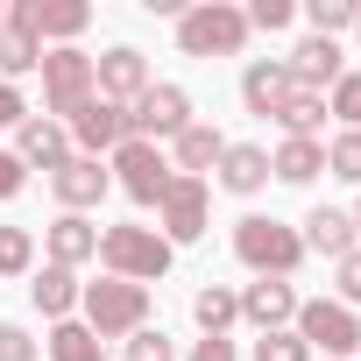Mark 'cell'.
<instances>
[{"mask_svg":"<svg viewBox=\"0 0 361 361\" xmlns=\"http://www.w3.org/2000/svg\"><path fill=\"white\" fill-rule=\"evenodd\" d=\"M85 99H92V57H85L78 43L43 50V114H50V121H71Z\"/></svg>","mask_w":361,"mask_h":361,"instance_id":"6","label":"cell"},{"mask_svg":"<svg viewBox=\"0 0 361 361\" xmlns=\"http://www.w3.org/2000/svg\"><path fill=\"white\" fill-rule=\"evenodd\" d=\"M185 128H192V92L185 85H149L128 106V135L135 142H177Z\"/></svg>","mask_w":361,"mask_h":361,"instance_id":"8","label":"cell"},{"mask_svg":"<svg viewBox=\"0 0 361 361\" xmlns=\"http://www.w3.org/2000/svg\"><path fill=\"white\" fill-rule=\"evenodd\" d=\"M192 319L206 326V340H227V326L241 319V298H234L227 283H206V290L192 298Z\"/></svg>","mask_w":361,"mask_h":361,"instance_id":"24","label":"cell"},{"mask_svg":"<svg viewBox=\"0 0 361 361\" xmlns=\"http://www.w3.org/2000/svg\"><path fill=\"white\" fill-rule=\"evenodd\" d=\"M22 185H29L22 156H15V149H0V206H8V199H22Z\"/></svg>","mask_w":361,"mask_h":361,"instance_id":"37","label":"cell"},{"mask_svg":"<svg viewBox=\"0 0 361 361\" xmlns=\"http://www.w3.org/2000/svg\"><path fill=\"white\" fill-rule=\"evenodd\" d=\"M43 347H50V361H106V347L92 340V326H85V319H57Z\"/></svg>","mask_w":361,"mask_h":361,"instance_id":"25","label":"cell"},{"mask_svg":"<svg viewBox=\"0 0 361 361\" xmlns=\"http://www.w3.org/2000/svg\"><path fill=\"white\" fill-rule=\"evenodd\" d=\"M78 290H85V283H78V269H57V262H43V269H36V283H29V298H36V312H43V319H71V312H78Z\"/></svg>","mask_w":361,"mask_h":361,"instance_id":"22","label":"cell"},{"mask_svg":"<svg viewBox=\"0 0 361 361\" xmlns=\"http://www.w3.org/2000/svg\"><path fill=\"white\" fill-rule=\"evenodd\" d=\"M0 29H8V8H0Z\"/></svg>","mask_w":361,"mask_h":361,"instance_id":"41","label":"cell"},{"mask_svg":"<svg viewBox=\"0 0 361 361\" xmlns=\"http://www.w3.org/2000/svg\"><path fill=\"white\" fill-rule=\"evenodd\" d=\"M354 234H361V199H354Z\"/></svg>","mask_w":361,"mask_h":361,"instance_id":"40","label":"cell"},{"mask_svg":"<svg viewBox=\"0 0 361 361\" xmlns=\"http://www.w3.org/2000/svg\"><path fill=\"white\" fill-rule=\"evenodd\" d=\"M78 312H85V326H92L99 347L106 340H135L149 326V290L142 283H121V276H99V283L78 290Z\"/></svg>","mask_w":361,"mask_h":361,"instance_id":"2","label":"cell"},{"mask_svg":"<svg viewBox=\"0 0 361 361\" xmlns=\"http://www.w3.org/2000/svg\"><path fill=\"white\" fill-rule=\"evenodd\" d=\"M326 170L347 177V185H361V135H354V128H340V135L326 142Z\"/></svg>","mask_w":361,"mask_h":361,"instance_id":"30","label":"cell"},{"mask_svg":"<svg viewBox=\"0 0 361 361\" xmlns=\"http://www.w3.org/2000/svg\"><path fill=\"white\" fill-rule=\"evenodd\" d=\"M283 71H290V85H305V92H333V85L347 78V57H340V43L305 36V43L283 57Z\"/></svg>","mask_w":361,"mask_h":361,"instance_id":"15","label":"cell"},{"mask_svg":"<svg viewBox=\"0 0 361 361\" xmlns=\"http://www.w3.org/2000/svg\"><path fill=\"white\" fill-rule=\"evenodd\" d=\"M36 269V234L29 227H0V276H29Z\"/></svg>","mask_w":361,"mask_h":361,"instance_id":"29","label":"cell"},{"mask_svg":"<svg viewBox=\"0 0 361 361\" xmlns=\"http://www.w3.org/2000/svg\"><path fill=\"white\" fill-rule=\"evenodd\" d=\"M354 15H361V0H305V22H312V36H340V29H354Z\"/></svg>","mask_w":361,"mask_h":361,"instance_id":"28","label":"cell"},{"mask_svg":"<svg viewBox=\"0 0 361 361\" xmlns=\"http://www.w3.org/2000/svg\"><path fill=\"white\" fill-rule=\"evenodd\" d=\"M290 333L312 347V361H319V354H326V361H347V354H361V319H354L340 298H312V305H298Z\"/></svg>","mask_w":361,"mask_h":361,"instance_id":"5","label":"cell"},{"mask_svg":"<svg viewBox=\"0 0 361 361\" xmlns=\"http://www.w3.org/2000/svg\"><path fill=\"white\" fill-rule=\"evenodd\" d=\"M149 85H156V78H149V57H142L135 43H114L106 57H92V92H99V99H114V106H135Z\"/></svg>","mask_w":361,"mask_h":361,"instance_id":"11","label":"cell"},{"mask_svg":"<svg viewBox=\"0 0 361 361\" xmlns=\"http://www.w3.org/2000/svg\"><path fill=\"white\" fill-rule=\"evenodd\" d=\"M185 361H234V340H199Z\"/></svg>","mask_w":361,"mask_h":361,"instance_id":"39","label":"cell"},{"mask_svg":"<svg viewBox=\"0 0 361 361\" xmlns=\"http://www.w3.org/2000/svg\"><path fill=\"white\" fill-rule=\"evenodd\" d=\"M85 22H92L85 0H15V8H8V29H22L36 43H57V50L71 36H85Z\"/></svg>","mask_w":361,"mask_h":361,"instance_id":"10","label":"cell"},{"mask_svg":"<svg viewBox=\"0 0 361 361\" xmlns=\"http://www.w3.org/2000/svg\"><path fill=\"white\" fill-rule=\"evenodd\" d=\"M106 185H114V170H106L99 156H78V149L50 170V192H57V206H64V213H92V206L106 199Z\"/></svg>","mask_w":361,"mask_h":361,"instance_id":"13","label":"cell"},{"mask_svg":"<svg viewBox=\"0 0 361 361\" xmlns=\"http://www.w3.org/2000/svg\"><path fill=\"white\" fill-rule=\"evenodd\" d=\"M234 255L255 269V276H298V262H305V241H298V227H283L276 213H248V220H234Z\"/></svg>","mask_w":361,"mask_h":361,"instance_id":"3","label":"cell"},{"mask_svg":"<svg viewBox=\"0 0 361 361\" xmlns=\"http://www.w3.org/2000/svg\"><path fill=\"white\" fill-rule=\"evenodd\" d=\"M241 15H248V29H269V36L298 22V8H290V0H255V8H241Z\"/></svg>","mask_w":361,"mask_h":361,"instance_id":"34","label":"cell"},{"mask_svg":"<svg viewBox=\"0 0 361 361\" xmlns=\"http://www.w3.org/2000/svg\"><path fill=\"white\" fill-rule=\"evenodd\" d=\"M156 220H163V241H170V248L199 241L206 220H213V185H206V177H170V192H163Z\"/></svg>","mask_w":361,"mask_h":361,"instance_id":"9","label":"cell"},{"mask_svg":"<svg viewBox=\"0 0 361 361\" xmlns=\"http://www.w3.org/2000/svg\"><path fill=\"white\" fill-rule=\"evenodd\" d=\"M255 361H312V347L283 326V333H255Z\"/></svg>","mask_w":361,"mask_h":361,"instance_id":"32","label":"cell"},{"mask_svg":"<svg viewBox=\"0 0 361 361\" xmlns=\"http://www.w3.org/2000/svg\"><path fill=\"white\" fill-rule=\"evenodd\" d=\"M298 241H305V255H333V262L361 248L354 213H340V206H312V213H305V227H298Z\"/></svg>","mask_w":361,"mask_h":361,"instance_id":"18","label":"cell"},{"mask_svg":"<svg viewBox=\"0 0 361 361\" xmlns=\"http://www.w3.org/2000/svg\"><path fill=\"white\" fill-rule=\"evenodd\" d=\"M354 36H361V15H354Z\"/></svg>","mask_w":361,"mask_h":361,"instance_id":"42","label":"cell"},{"mask_svg":"<svg viewBox=\"0 0 361 361\" xmlns=\"http://www.w3.org/2000/svg\"><path fill=\"white\" fill-rule=\"evenodd\" d=\"M0 361H36V340H29V326L0 319Z\"/></svg>","mask_w":361,"mask_h":361,"instance_id":"36","label":"cell"},{"mask_svg":"<svg viewBox=\"0 0 361 361\" xmlns=\"http://www.w3.org/2000/svg\"><path fill=\"white\" fill-rule=\"evenodd\" d=\"M234 298H241V319H248L255 333H283V326L298 319V305H305L283 276H255V283H248V290H234Z\"/></svg>","mask_w":361,"mask_h":361,"instance_id":"14","label":"cell"},{"mask_svg":"<svg viewBox=\"0 0 361 361\" xmlns=\"http://www.w3.org/2000/svg\"><path fill=\"white\" fill-rule=\"evenodd\" d=\"M319 170H326V142H305V135H283L269 156V177H283V185H312Z\"/></svg>","mask_w":361,"mask_h":361,"instance_id":"23","label":"cell"},{"mask_svg":"<svg viewBox=\"0 0 361 361\" xmlns=\"http://www.w3.org/2000/svg\"><path fill=\"white\" fill-rule=\"evenodd\" d=\"M106 170L121 177V192H128L135 206H163L170 177H177V170H170V156H163L156 142H135V135H128V142H121V149L106 156Z\"/></svg>","mask_w":361,"mask_h":361,"instance_id":"7","label":"cell"},{"mask_svg":"<svg viewBox=\"0 0 361 361\" xmlns=\"http://www.w3.org/2000/svg\"><path fill=\"white\" fill-rule=\"evenodd\" d=\"M326 114H333V121H347V128L361 135V71H347V78L326 92Z\"/></svg>","mask_w":361,"mask_h":361,"instance_id":"31","label":"cell"},{"mask_svg":"<svg viewBox=\"0 0 361 361\" xmlns=\"http://www.w3.org/2000/svg\"><path fill=\"white\" fill-rule=\"evenodd\" d=\"M170 241L156 234V227H99V262H106V276H121V283H156V276H170Z\"/></svg>","mask_w":361,"mask_h":361,"instance_id":"4","label":"cell"},{"mask_svg":"<svg viewBox=\"0 0 361 361\" xmlns=\"http://www.w3.org/2000/svg\"><path fill=\"white\" fill-rule=\"evenodd\" d=\"M29 71H43V43L22 36V29H0V85H15Z\"/></svg>","mask_w":361,"mask_h":361,"instance_id":"27","label":"cell"},{"mask_svg":"<svg viewBox=\"0 0 361 361\" xmlns=\"http://www.w3.org/2000/svg\"><path fill=\"white\" fill-rule=\"evenodd\" d=\"M220 156H227V135H220L213 121H192L185 135L170 142V170H177V177H206Z\"/></svg>","mask_w":361,"mask_h":361,"instance_id":"21","label":"cell"},{"mask_svg":"<svg viewBox=\"0 0 361 361\" xmlns=\"http://www.w3.org/2000/svg\"><path fill=\"white\" fill-rule=\"evenodd\" d=\"M15 156H22V170H57V163L71 156V128L50 121V114H29V121L15 128Z\"/></svg>","mask_w":361,"mask_h":361,"instance_id":"17","label":"cell"},{"mask_svg":"<svg viewBox=\"0 0 361 361\" xmlns=\"http://www.w3.org/2000/svg\"><path fill=\"white\" fill-rule=\"evenodd\" d=\"M276 128H283V135H305V142H319V128H326V92H305V85H298V92L283 99Z\"/></svg>","mask_w":361,"mask_h":361,"instance_id":"26","label":"cell"},{"mask_svg":"<svg viewBox=\"0 0 361 361\" xmlns=\"http://www.w3.org/2000/svg\"><path fill=\"white\" fill-rule=\"evenodd\" d=\"M128 361H177V340H170L163 326H142V333L128 340Z\"/></svg>","mask_w":361,"mask_h":361,"instance_id":"33","label":"cell"},{"mask_svg":"<svg viewBox=\"0 0 361 361\" xmlns=\"http://www.w3.org/2000/svg\"><path fill=\"white\" fill-rule=\"evenodd\" d=\"M64 128H71V149H78V156H99V163H106V156L128 142V106H114V99H99V92H92Z\"/></svg>","mask_w":361,"mask_h":361,"instance_id":"12","label":"cell"},{"mask_svg":"<svg viewBox=\"0 0 361 361\" xmlns=\"http://www.w3.org/2000/svg\"><path fill=\"white\" fill-rule=\"evenodd\" d=\"M213 170H220V192L255 199V192L269 185V149H255V142H227V156H220Z\"/></svg>","mask_w":361,"mask_h":361,"instance_id":"20","label":"cell"},{"mask_svg":"<svg viewBox=\"0 0 361 361\" xmlns=\"http://www.w3.org/2000/svg\"><path fill=\"white\" fill-rule=\"evenodd\" d=\"M43 248H50V262H57V269H78V262H92V255H99V227H92L85 213H57V220L43 227Z\"/></svg>","mask_w":361,"mask_h":361,"instance_id":"19","label":"cell"},{"mask_svg":"<svg viewBox=\"0 0 361 361\" xmlns=\"http://www.w3.org/2000/svg\"><path fill=\"white\" fill-rule=\"evenodd\" d=\"M333 283H340V305H347V312H354V305H361V248H354V255H340V262H333Z\"/></svg>","mask_w":361,"mask_h":361,"instance_id":"35","label":"cell"},{"mask_svg":"<svg viewBox=\"0 0 361 361\" xmlns=\"http://www.w3.org/2000/svg\"><path fill=\"white\" fill-rule=\"evenodd\" d=\"M22 121H29V99L15 85H0V128H22Z\"/></svg>","mask_w":361,"mask_h":361,"instance_id":"38","label":"cell"},{"mask_svg":"<svg viewBox=\"0 0 361 361\" xmlns=\"http://www.w3.org/2000/svg\"><path fill=\"white\" fill-rule=\"evenodd\" d=\"M290 92H298V85H290V71H283V57H255V64L241 71V106H248L255 121H276Z\"/></svg>","mask_w":361,"mask_h":361,"instance_id":"16","label":"cell"},{"mask_svg":"<svg viewBox=\"0 0 361 361\" xmlns=\"http://www.w3.org/2000/svg\"><path fill=\"white\" fill-rule=\"evenodd\" d=\"M248 15L234 8V0H199V8L177 15V50L185 57H241L248 50Z\"/></svg>","mask_w":361,"mask_h":361,"instance_id":"1","label":"cell"}]
</instances>
